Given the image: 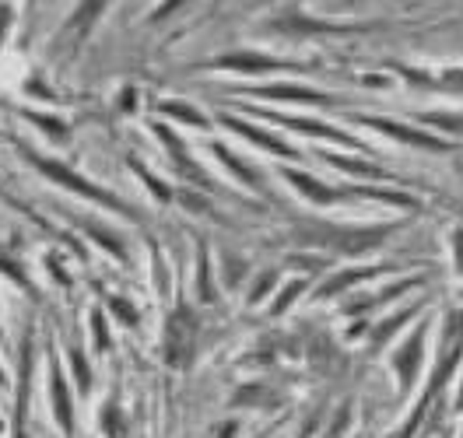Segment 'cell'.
I'll return each mask as SVG.
<instances>
[{
  "label": "cell",
  "instance_id": "obj_21",
  "mask_svg": "<svg viewBox=\"0 0 463 438\" xmlns=\"http://www.w3.org/2000/svg\"><path fill=\"white\" fill-rule=\"evenodd\" d=\"M98 11H102V4H85V8H81V15L71 21V28H78V32H81L88 21H95V18H98Z\"/></svg>",
  "mask_w": 463,
  "mask_h": 438
},
{
  "label": "cell",
  "instance_id": "obj_6",
  "mask_svg": "<svg viewBox=\"0 0 463 438\" xmlns=\"http://www.w3.org/2000/svg\"><path fill=\"white\" fill-rule=\"evenodd\" d=\"M372 127H379V130H386V134H393V137H400V140H408V144H418V147H432V151H446V144L442 140H435V137H428V134H414V130H408V127H393L390 120H369Z\"/></svg>",
  "mask_w": 463,
  "mask_h": 438
},
{
  "label": "cell",
  "instance_id": "obj_9",
  "mask_svg": "<svg viewBox=\"0 0 463 438\" xmlns=\"http://www.w3.org/2000/svg\"><path fill=\"white\" fill-rule=\"evenodd\" d=\"M418 361H421V334H414V337H411V344L403 347V351H400V358H396V368H400L403 382H411V378H414Z\"/></svg>",
  "mask_w": 463,
  "mask_h": 438
},
{
  "label": "cell",
  "instance_id": "obj_18",
  "mask_svg": "<svg viewBox=\"0 0 463 438\" xmlns=\"http://www.w3.org/2000/svg\"><path fill=\"white\" fill-rule=\"evenodd\" d=\"M102 421H105V428H109V438H123V417H116V403L105 407Z\"/></svg>",
  "mask_w": 463,
  "mask_h": 438
},
{
  "label": "cell",
  "instance_id": "obj_11",
  "mask_svg": "<svg viewBox=\"0 0 463 438\" xmlns=\"http://www.w3.org/2000/svg\"><path fill=\"white\" fill-rule=\"evenodd\" d=\"M274 123H284V127H292V130H306V134H316V137H330V140H340V144H351V137H344L323 123H309V120H281V116H270Z\"/></svg>",
  "mask_w": 463,
  "mask_h": 438
},
{
  "label": "cell",
  "instance_id": "obj_24",
  "mask_svg": "<svg viewBox=\"0 0 463 438\" xmlns=\"http://www.w3.org/2000/svg\"><path fill=\"white\" fill-rule=\"evenodd\" d=\"M299 291H302V284H292V288H284V295L277 298V305H274V312H284L288 305H292V302H295V295H299Z\"/></svg>",
  "mask_w": 463,
  "mask_h": 438
},
{
  "label": "cell",
  "instance_id": "obj_13",
  "mask_svg": "<svg viewBox=\"0 0 463 438\" xmlns=\"http://www.w3.org/2000/svg\"><path fill=\"white\" fill-rule=\"evenodd\" d=\"M81 225H85L88 232H91V239H95L98 246H105V249H109L112 256H120V259H127V249H123V242H116V239H112V235H109V232H105L102 225H91V221H81Z\"/></svg>",
  "mask_w": 463,
  "mask_h": 438
},
{
  "label": "cell",
  "instance_id": "obj_3",
  "mask_svg": "<svg viewBox=\"0 0 463 438\" xmlns=\"http://www.w3.org/2000/svg\"><path fill=\"white\" fill-rule=\"evenodd\" d=\"M155 134L165 140V147H168V154H172V165H176V169H180V172H183V176L193 183V186H204V190H211L207 176H204V172L193 165V161L186 158V147H183V140H180V137H172V134H168V127H161V123L155 127Z\"/></svg>",
  "mask_w": 463,
  "mask_h": 438
},
{
  "label": "cell",
  "instance_id": "obj_7",
  "mask_svg": "<svg viewBox=\"0 0 463 438\" xmlns=\"http://www.w3.org/2000/svg\"><path fill=\"white\" fill-rule=\"evenodd\" d=\"M256 95H267V98H292V102H330L323 91H313V88H295V84H281V88H263Z\"/></svg>",
  "mask_w": 463,
  "mask_h": 438
},
{
  "label": "cell",
  "instance_id": "obj_19",
  "mask_svg": "<svg viewBox=\"0 0 463 438\" xmlns=\"http://www.w3.org/2000/svg\"><path fill=\"white\" fill-rule=\"evenodd\" d=\"M28 120H35V123H39L49 137H56V140L67 137V127H64V123H56V120H49V116H32V113H28Z\"/></svg>",
  "mask_w": 463,
  "mask_h": 438
},
{
  "label": "cell",
  "instance_id": "obj_17",
  "mask_svg": "<svg viewBox=\"0 0 463 438\" xmlns=\"http://www.w3.org/2000/svg\"><path fill=\"white\" fill-rule=\"evenodd\" d=\"M130 165H134V169L141 172V179L148 183V190H151V193H155L158 200H168V197H172V193H168V190H165V186H161V183H158V179H155V176H151V172H148L144 165H141V161H130Z\"/></svg>",
  "mask_w": 463,
  "mask_h": 438
},
{
  "label": "cell",
  "instance_id": "obj_25",
  "mask_svg": "<svg viewBox=\"0 0 463 438\" xmlns=\"http://www.w3.org/2000/svg\"><path fill=\"white\" fill-rule=\"evenodd\" d=\"M0 270H8V273H11V277H15L18 284H25V273H21V270H18V266H15L11 259H0Z\"/></svg>",
  "mask_w": 463,
  "mask_h": 438
},
{
  "label": "cell",
  "instance_id": "obj_1",
  "mask_svg": "<svg viewBox=\"0 0 463 438\" xmlns=\"http://www.w3.org/2000/svg\"><path fill=\"white\" fill-rule=\"evenodd\" d=\"M28 161H32V165H35L39 172H46L53 183H60V186H67V190H74V193H81V197H88V200H98V203H105V207H116V210H123L127 217H134V210H130L123 200H116L112 193H105V190H98V186L85 183L78 172L64 169L60 161H46V158H35V154H28Z\"/></svg>",
  "mask_w": 463,
  "mask_h": 438
},
{
  "label": "cell",
  "instance_id": "obj_22",
  "mask_svg": "<svg viewBox=\"0 0 463 438\" xmlns=\"http://www.w3.org/2000/svg\"><path fill=\"white\" fill-rule=\"evenodd\" d=\"M333 165H340V169H347V172H362V176H376V169L372 165H362V161H351V158H330Z\"/></svg>",
  "mask_w": 463,
  "mask_h": 438
},
{
  "label": "cell",
  "instance_id": "obj_26",
  "mask_svg": "<svg viewBox=\"0 0 463 438\" xmlns=\"http://www.w3.org/2000/svg\"><path fill=\"white\" fill-rule=\"evenodd\" d=\"M453 249H456V256H460V270H463V232L453 235Z\"/></svg>",
  "mask_w": 463,
  "mask_h": 438
},
{
  "label": "cell",
  "instance_id": "obj_15",
  "mask_svg": "<svg viewBox=\"0 0 463 438\" xmlns=\"http://www.w3.org/2000/svg\"><path fill=\"white\" fill-rule=\"evenodd\" d=\"M214 151H218V158L225 161V165H228L232 172H239V176H243V179H246L250 186H260V179H256V172H253V169H246V165H243V161H239V158H232V154H228V151H225L221 144H214Z\"/></svg>",
  "mask_w": 463,
  "mask_h": 438
},
{
  "label": "cell",
  "instance_id": "obj_20",
  "mask_svg": "<svg viewBox=\"0 0 463 438\" xmlns=\"http://www.w3.org/2000/svg\"><path fill=\"white\" fill-rule=\"evenodd\" d=\"M109 305L116 309V316H123V322H130V326L137 322V309H134V305H130L127 298H112Z\"/></svg>",
  "mask_w": 463,
  "mask_h": 438
},
{
  "label": "cell",
  "instance_id": "obj_23",
  "mask_svg": "<svg viewBox=\"0 0 463 438\" xmlns=\"http://www.w3.org/2000/svg\"><path fill=\"white\" fill-rule=\"evenodd\" d=\"M91 326H95V347L105 351V347H109V337H105V322H102L98 312H91Z\"/></svg>",
  "mask_w": 463,
  "mask_h": 438
},
{
  "label": "cell",
  "instance_id": "obj_2",
  "mask_svg": "<svg viewBox=\"0 0 463 438\" xmlns=\"http://www.w3.org/2000/svg\"><path fill=\"white\" fill-rule=\"evenodd\" d=\"M193 344H197V319L183 305V309L172 312V319H168V330H165V361L168 365H186L190 354H193Z\"/></svg>",
  "mask_w": 463,
  "mask_h": 438
},
{
  "label": "cell",
  "instance_id": "obj_5",
  "mask_svg": "<svg viewBox=\"0 0 463 438\" xmlns=\"http://www.w3.org/2000/svg\"><path fill=\"white\" fill-rule=\"evenodd\" d=\"M225 123H228L232 130H239L243 137H250L253 144H260V147H270V151H274V154H281V158H284V154H288V158L295 154V151L288 147V144H281L277 137H270V134H263V130H253V127H246V123H239V120H232V116H225Z\"/></svg>",
  "mask_w": 463,
  "mask_h": 438
},
{
  "label": "cell",
  "instance_id": "obj_14",
  "mask_svg": "<svg viewBox=\"0 0 463 438\" xmlns=\"http://www.w3.org/2000/svg\"><path fill=\"white\" fill-rule=\"evenodd\" d=\"M376 270H351V273H340V277H333V281H326L323 284V291L320 295H333V291H340V288H351L355 281H362V277H372Z\"/></svg>",
  "mask_w": 463,
  "mask_h": 438
},
{
  "label": "cell",
  "instance_id": "obj_12",
  "mask_svg": "<svg viewBox=\"0 0 463 438\" xmlns=\"http://www.w3.org/2000/svg\"><path fill=\"white\" fill-rule=\"evenodd\" d=\"M161 113H168V116H176V120H186L190 127H211L197 109H190V105H183V102H161Z\"/></svg>",
  "mask_w": 463,
  "mask_h": 438
},
{
  "label": "cell",
  "instance_id": "obj_10",
  "mask_svg": "<svg viewBox=\"0 0 463 438\" xmlns=\"http://www.w3.org/2000/svg\"><path fill=\"white\" fill-rule=\"evenodd\" d=\"M221 67H236V71H274L277 64L267 57H256V53H236V57H225Z\"/></svg>",
  "mask_w": 463,
  "mask_h": 438
},
{
  "label": "cell",
  "instance_id": "obj_16",
  "mask_svg": "<svg viewBox=\"0 0 463 438\" xmlns=\"http://www.w3.org/2000/svg\"><path fill=\"white\" fill-rule=\"evenodd\" d=\"M71 361H74V372H78V386L88 393V390H91V372H88V365H85V354H81L78 347L71 351Z\"/></svg>",
  "mask_w": 463,
  "mask_h": 438
},
{
  "label": "cell",
  "instance_id": "obj_4",
  "mask_svg": "<svg viewBox=\"0 0 463 438\" xmlns=\"http://www.w3.org/2000/svg\"><path fill=\"white\" fill-rule=\"evenodd\" d=\"M53 407H56V417H60L64 431L71 435V428H74V414H71V396H67L64 375H60V368H56V365H53Z\"/></svg>",
  "mask_w": 463,
  "mask_h": 438
},
{
  "label": "cell",
  "instance_id": "obj_8",
  "mask_svg": "<svg viewBox=\"0 0 463 438\" xmlns=\"http://www.w3.org/2000/svg\"><path fill=\"white\" fill-rule=\"evenodd\" d=\"M288 179H292L306 197H313V200H320V203H330V200H337V197H344L340 190H326V186H320V183H313L309 176H302V172H288Z\"/></svg>",
  "mask_w": 463,
  "mask_h": 438
}]
</instances>
